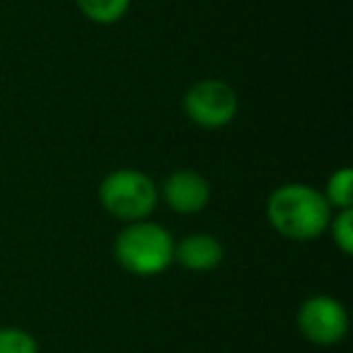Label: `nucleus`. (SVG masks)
<instances>
[{
	"mask_svg": "<svg viewBox=\"0 0 353 353\" xmlns=\"http://www.w3.org/2000/svg\"><path fill=\"white\" fill-rule=\"evenodd\" d=\"M298 329L310 343L334 346L348 334V312L332 295H310L298 310Z\"/></svg>",
	"mask_w": 353,
	"mask_h": 353,
	"instance_id": "nucleus-5",
	"label": "nucleus"
},
{
	"mask_svg": "<svg viewBox=\"0 0 353 353\" xmlns=\"http://www.w3.org/2000/svg\"><path fill=\"white\" fill-rule=\"evenodd\" d=\"M0 353H39V343L27 329L0 327Z\"/></svg>",
	"mask_w": 353,
	"mask_h": 353,
	"instance_id": "nucleus-11",
	"label": "nucleus"
},
{
	"mask_svg": "<svg viewBox=\"0 0 353 353\" xmlns=\"http://www.w3.org/2000/svg\"><path fill=\"white\" fill-rule=\"evenodd\" d=\"M225 256V250L218 242V237L208 235V232H192L184 240L174 242V261L189 271H213Z\"/></svg>",
	"mask_w": 353,
	"mask_h": 353,
	"instance_id": "nucleus-7",
	"label": "nucleus"
},
{
	"mask_svg": "<svg viewBox=\"0 0 353 353\" xmlns=\"http://www.w3.org/2000/svg\"><path fill=\"white\" fill-rule=\"evenodd\" d=\"M334 208L327 203L324 194L310 184H283L274 189L266 201L269 225L281 237L293 242H310L324 235Z\"/></svg>",
	"mask_w": 353,
	"mask_h": 353,
	"instance_id": "nucleus-1",
	"label": "nucleus"
},
{
	"mask_svg": "<svg viewBox=\"0 0 353 353\" xmlns=\"http://www.w3.org/2000/svg\"><path fill=\"white\" fill-rule=\"evenodd\" d=\"M160 201L152 176L133 167L109 172L99 184V203L109 216L123 223L148 221Z\"/></svg>",
	"mask_w": 353,
	"mask_h": 353,
	"instance_id": "nucleus-3",
	"label": "nucleus"
},
{
	"mask_svg": "<svg viewBox=\"0 0 353 353\" xmlns=\"http://www.w3.org/2000/svg\"><path fill=\"white\" fill-rule=\"evenodd\" d=\"M174 237L167 228L152 221L128 223L114 242L119 266L133 276H157L174 261Z\"/></svg>",
	"mask_w": 353,
	"mask_h": 353,
	"instance_id": "nucleus-2",
	"label": "nucleus"
},
{
	"mask_svg": "<svg viewBox=\"0 0 353 353\" xmlns=\"http://www.w3.org/2000/svg\"><path fill=\"white\" fill-rule=\"evenodd\" d=\"M162 199L174 213L194 216L203 211L211 201V184L201 172L194 170H176L167 174L162 184Z\"/></svg>",
	"mask_w": 353,
	"mask_h": 353,
	"instance_id": "nucleus-6",
	"label": "nucleus"
},
{
	"mask_svg": "<svg viewBox=\"0 0 353 353\" xmlns=\"http://www.w3.org/2000/svg\"><path fill=\"white\" fill-rule=\"evenodd\" d=\"M78 10L94 25H114L131 8V0H75Z\"/></svg>",
	"mask_w": 353,
	"mask_h": 353,
	"instance_id": "nucleus-9",
	"label": "nucleus"
},
{
	"mask_svg": "<svg viewBox=\"0 0 353 353\" xmlns=\"http://www.w3.org/2000/svg\"><path fill=\"white\" fill-rule=\"evenodd\" d=\"M329 232H332L334 245L339 247V252L346 256L353 254V208H343L336 211V216H332L329 221Z\"/></svg>",
	"mask_w": 353,
	"mask_h": 353,
	"instance_id": "nucleus-10",
	"label": "nucleus"
},
{
	"mask_svg": "<svg viewBox=\"0 0 353 353\" xmlns=\"http://www.w3.org/2000/svg\"><path fill=\"white\" fill-rule=\"evenodd\" d=\"M240 99L225 80L206 78L194 83L184 94V112L189 121L201 128H223L235 119Z\"/></svg>",
	"mask_w": 353,
	"mask_h": 353,
	"instance_id": "nucleus-4",
	"label": "nucleus"
},
{
	"mask_svg": "<svg viewBox=\"0 0 353 353\" xmlns=\"http://www.w3.org/2000/svg\"><path fill=\"white\" fill-rule=\"evenodd\" d=\"M324 199L334 211L353 208V170L351 167H339L329 174L324 184Z\"/></svg>",
	"mask_w": 353,
	"mask_h": 353,
	"instance_id": "nucleus-8",
	"label": "nucleus"
}]
</instances>
